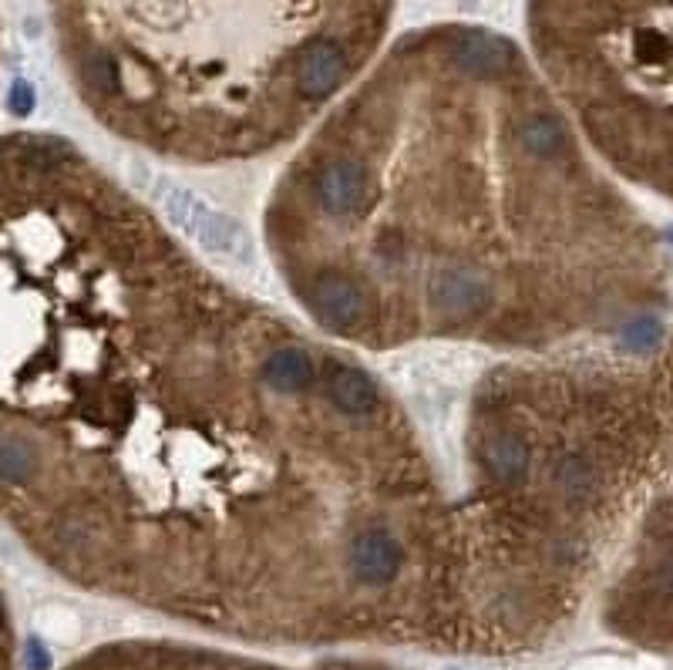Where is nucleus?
<instances>
[{"mask_svg":"<svg viewBox=\"0 0 673 670\" xmlns=\"http://www.w3.org/2000/svg\"><path fill=\"white\" fill-rule=\"evenodd\" d=\"M58 347L101 495L165 580L337 569L361 593L468 556L465 502L377 374L209 273L118 189Z\"/></svg>","mask_w":673,"mask_h":670,"instance_id":"nucleus-1","label":"nucleus"},{"mask_svg":"<svg viewBox=\"0 0 673 670\" xmlns=\"http://www.w3.org/2000/svg\"><path fill=\"white\" fill-rule=\"evenodd\" d=\"M266 240L327 337L549 351L620 334L663 287L657 240L519 48L451 31L367 81L273 186Z\"/></svg>","mask_w":673,"mask_h":670,"instance_id":"nucleus-2","label":"nucleus"},{"mask_svg":"<svg viewBox=\"0 0 673 670\" xmlns=\"http://www.w3.org/2000/svg\"><path fill=\"white\" fill-rule=\"evenodd\" d=\"M34 108V88L27 81H14L11 88V112L14 115H27Z\"/></svg>","mask_w":673,"mask_h":670,"instance_id":"nucleus-3","label":"nucleus"},{"mask_svg":"<svg viewBox=\"0 0 673 670\" xmlns=\"http://www.w3.org/2000/svg\"><path fill=\"white\" fill-rule=\"evenodd\" d=\"M27 664H31V670H48V654H44V647L38 640L27 644Z\"/></svg>","mask_w":673,"mask_h":670,"instance_id":"nucleus-4","label":"nucleus"},{"mask_svg":"<svg viewBox=\"0 0 673 670\" xmlns=\"http://www.w3.org/2000/svg\"><path fill=\"white\" fill-rule=\"evenodd\" d=\"M0 623H4V610H0Z\"/></svg>","mask_w":673,"mask_h":670,"instance_id":"nucleus-5","label":"nucleus"},{"mask_svg":"<svg viewBox=\"0 0 673 670\" xmlns=\"http://www.w3.org/2000/svg\"><path fill=\"white\" fill-rule=\"evenodd\" d=\"M670 240H673V236H670Z\"/></svg>","mask_w":673,"mask_h":670,"instance_id":"nucleus-6","label":"nucleus"}]
</instances>
